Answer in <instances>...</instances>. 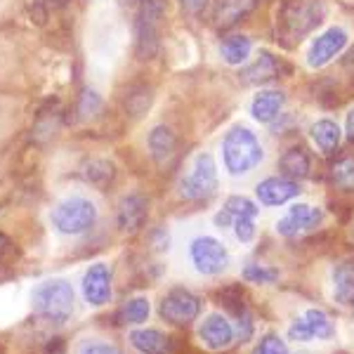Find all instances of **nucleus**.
<instances>
[{
  "instance_id": "nucleus-1",
  "label": "nucleus",
  "mask_w": 354,
  "mask_h": 354,
  "mask_svg": "<svg viewBox=\"0 0 354 354\" xmlns=\"http://www.w3.org/2000/svg\"><path fill=\"white\" fill-rule=\"evenodd\" d=\"M328 15L326 0H288L277 17V33L281 43L298 45L307 33L322 24Z\"/></svg>"
},
{
  "instance_id": "nucleus-2",
  "label": "nucleus",
  "mask_w": 354,
  "mask_h": 354,
  "mask_svg": "<svg viewBox=\"0 0 354 354\" xmlns=\"http://www.w3.org/2000/svg\"><path fill=\"white\" fill-rule=\"evenodd\" d=\"M262 145L253 130L243 125H234L222 140V161L230 175H245L253 168H258L262 161Z\"/></svg>"
},
{
  "instance_id": "nucleus-3",
  "label": "nucleus",
  "mask_w": 354,
  "mask_h": 354,
  "mask_svg": "<svg viewBox=\"0 0 354 354\" xmlns=\"http://www.w3.org/2000/svg\"><path fill=\"white\" fill-rule=\"evenodd\" d=\"M135 19V45L140 59H153L161 48V19L165 12L163 0H137Z\"/></svg>"
},
{
  "instance_id": "nucleus-4",
  "label": "nucleus",
  "mask_w": 354,
  "mask_h": 354,
  "mask_svg": "<svg viewBox=\"0 0 354 354\" xmlns=\"http://www.w3.org/2000/svg\"><path fill=\"white\" fill-rule=\"evenodd\" d=\"M33 310L53 324H64L73 312V288L64 279H50L33 290Z\"/></svg>"
},
{
  "instance_id": "nucleus-5",
  "label": "nucleus",
  "mask_w": 354,
  "mask_h": 354,
  "mask_svg": "<svg viewBox=\"0 0 354 354\" xmlns=\"http://www.w3.org/2000/svg\"><path fill=\"white\" fill-rule=\"evenodd\" d=\"M218 192V165L210 153H198L189 173L180 180V196L185 201H208Z\"/></svg>"
},
{
  "instance_id": "nucleus-6",
  "label": "nucleus",
  "mask_w": 354,
  "mask_h": 354,
  "mask_svg": "<svg viewBox=\"0 0 354 354\" xmlns=\"http://www.w3.org/2000/svg\"><path fill=\"white\" fill-rule=\"evenodd\" d=\"M97 222V208L93 201L83 196H71L64 198L62 203L55 205L53 210V225L57 232L66 234V236H78L93 230Z\"/></svg>"
},
{
  "instance_id": "nucleus-7",
  "label": "nucleus",
  "mask_w": 354,
  "mask_h": 354,
  "mask_svg": "<svg viewBox=\"0 0 354 354\" xmlns=\"http://www.w3.org/2000/svg\"><path fill=\"white\" fill-rule=\"evenodd\" d=\"M189 255L194 262V270L205 277L222 274L230 265V253L218 239L213 236H196L189 245Z\"/></svg>"
},
{
  "instance_id": "nucleus-8",
  "label": "nucleus",
  "mask_w": 354,
  "mask_h": 354,
  "mask_svg": "<svg viewBox=\"0 0 354 354\" xmlns=\"http://www.w3.org/2000/svg\"><path fill=\"white\" fill-rule=\"evenodd\" d=\"M198 312H201V300L187 288H173L158 305V314L175 326L192 324L198 317Z\"/></svg>"
},
{
  "instance_id": "nucleus-9",
  "label": "nucleus",
  "mask_w": 354,
  "mask_h": 354,
  "mask_svg": "<svg viewBox=\"0 0 354 354\" xmlns=\"http://www.w3.org/2000/svg\"><path fill=\"white\" fill-rule=\"evenodd\" d=\"M350 43V36H347L345 28L340 26H330L322 36H317L310 45V53H307V64L312 68H322L326 66L333 57H338L342 50Z\"/></svg>"
},
{
  "instance_id": "nucleus-10",
  "label": "nucleus",
  "mask_w": 354,
  "mask_h": 354,
  "mask_svg": "<svg viewBox=\"0 0 354 354\" xmlns=\"http://www.w3.org/2000/svg\"><path fill=\"white\" fill-rule=\"evenodd\" d=\"M324 220V210L314 208L310 203H295L288 208V213L283 215L281 220L277 222V232L281 236H298V234H305L319 227Z\"/></svg>"
},
{
  "instance_id": "nucleus-11",
  "label": "nucleus",
  "mask_w": 354,
  "mask_h": 354,
  "mask_svg": "<svg viewBox=\"0 0 354 354\" xmlns=\"http://www.w3.org/2000/svg\"><path fill=\"white\" fill-rule=\"evenodd\" d=\"M198 338H201L203 345L213 352L227 350L234 342V326L222 314H208V317L203 319L201 328H198Z\"/></svg>"
},
{
  "instance_id": "nucleus-12",
  "label": "nucleus",
  "mask_w": 354,
  "mask_h": 354,
  "mask_svg": "<svg viewBox=\"0 0 354 354\" xmlns=\"http://www.w3.org/2000/svg\"><path fill=\"white\" fill-rule=\"evenodd\" d=\"M83 295L90 305L100 307L104 302H109L111 298V274L109 267L97 262V265L90 267L83 277Z\"/></svg>"
},
{
  "instance_id": "nucleus-13",
  "label": "nucleus",
  "mask_w": 354,
  "mask_h": 354,
  "mask_svg": "<svg viewBox=\"0 0 354 354\" xmlns=\"http://www.w3.org/2000/svg\"><path fill=\"white\" fill-rule=\"evenodd\" d=\"M258 201L262 205H281L300 194V185L288 177H267L255 187Z\"/></svg>"
},
{
  "instance_id": "nucleus-14",
  "label": "nucleus",
  "mask_w": 354,
  "mask_h": 354,
  "mask_svg": "<svg viewBox=\"0 0 354 354\" xmlns=\"http://www.w3.org/2000/svg\"><path fill=\"white\" fill-rule=\"evenodd\" d=\"M260 0H218L213 8V24L218 28H232L258 8Z\"/></svg>"
},
{
  "instance_id": "nucleus-15",
  "label": "nucleus",
  "mask_w": 354,
  "mask_h": 354,
  "mask_svg": "<svg viewBox=\"0 0 354 354\" xmlns=\"http://www.w3.org/2000/svg\"><path fill=\"white\" fill-rule=\"evenodd\" d=\"M281 71H283L281 59H277L272 53H260L253 64L241 68V76L239 78H241L245 85H265L281 76Z\"/></svg>"
},
{
  "instance_id": "nucleus-16",
  "label": "nucleus",
  "mask_w": 354,
  "mask_h": 354,
  "mask_svg": "<svg viewBox=\"0 0 354 354\" xmlns=\"http://www.w3.org/2000/svg\"><path fill=\"white\" fill-rule=\"evenodd\" d=\"M147 213H149V201L142 194H130L118 203V227L123 232L133 234L145 225Z\"/></svg>"
},
{
  "instance_id": "nucleus-17",
  "label": "nucleus",
  "mask_w": 354,
  "mask_h": 354,
  "mask_svg": "<svg viewBox=\"0 0 354 354\" xmlns=\"http://www.w3.org/2000/svg\"><path fill=\"white\" fill-rule=\"evenodd\" d=\"M283 104H286V95L279 90H265L250 102V113L258 123H272L281 116Z\"/></svg>"
},
{
  "instance_id": "nucleus-18",
  "label": "nucleus",
  "mask_w": 354,
  "mask_h": 354,
  "mask_svg": "<svg viewBox=\"0 0 354 354\" xmlns=\"http://www.w3.org/2000/svg\"><path fill=\"white\" fill-rule=\"evenodd\" d=\"M149 151H151V158L158 165L173 161V156L177 151V137L168 125H156L149 133Z\"/></svg>"
},
{
  "instance_id": "nucleus-19",
  "label": "nucleus",
  "mask_w": 354,
  "mask_h": 354,
  "mask_svg": "<svg viewBox=\"0 0 354 354\" xmlns=\"http://www.w3.org/2000/svg\"><path fill=\"white\" fill-rule=\"evenodd\" d=\"M130 342H133L135 350L142 354H170L173 350V342L165 333L156 328H140L130 333Z\"/></svg>"
},
{
  "instance_id": "nucleus-20",
  "label": "nucleus",
  "mask_w": 354,
  "mask_h": 354,
  "mask_svg": "<svg viewBox=\"0 0 354 354\" xmlns=\"http://www.w3.org/2000/svg\"><path fill=\"white\" fill-rule=\"evenodd\" d=\"M333 298L340 305H354V260H342L333 267Z\"/></svg>"
},
{
  "instance_id": "nucleus-21",
  "label": "nucleus",
  "mask_w": 354,
  "mask_h": 354,
  "mask_svg": "<svg viewBox=\"0 0 354 354\" xmlns=\"http://www.w3.org/2000/svg\"><path fill=\"white\" fill-rule=\"evenodd\" d=\"M279 168H281L283 177L298 182L302 177L310 175V168H312L310 153L302 149V147H290V149L281 156V161H279Z\"/></svg>"
},
{
  "instance_id": "nucleus-22",
  "label": "nucleus",
  "mask_w": 354,
  "mask_h": 354,
  "mask_svg": "<svg viewBox=\"0 0 354 354\" xmlns=\"http://www.w3.org/2000/svg\"><path fill=\"white\" fill-rule=\"evenodd\" d=\"M310 135L314 140V145L322 149V153H326V156H330V153L338 151L340 147V128L338 123L328 121V118H324V121H317L310 128Z\"/></svg>"
},
{
  "instance_id": "nucleus-23",
  "label": "nucleus",
  "mask_w": 354,
  "mask_h": 354,
  "mask_svg": "<svg viewBox=\"0 0 354 354\" xmlns=\"http://www.w3.org/2000/svg\"><path fill=\"white\" fill-rule=\"evenodd\" d=\"M250 38L245 36H227L225 41L220 45V53H222V59L227 62L230 66H239L248 59L250 55Z\"/></svg>"
},
{
  "instance_id": "nucleus-24",
  "label": "nucleus",
  "mask_w": 354,
  "mask_h": 354,
  "mask_svg": "<svg viewBox=\"0 0 354 354\" xmlns=\"http://www.w3.org/2000/svg\"><path fill=\"white\" fill-rule=\"evenodd\" d=\"M81 173H83L85 182H90V185H95V187H104V185H109V182L113 180L116 170H113L111 161H104V158H93V161L83 163Z\"/></svg>"
},
{
  "instance_id": "nucleus-25",
  "label": "nucleus",
  "mask_w": 354,
  "mask_h": 354,
  "mask_svg": "<svg viewBox=\"0 0 354 354\" xmlns=\"http://www.w3.org/2000/svg\"><path fill=\"white\" fill-rule=\"evenodd\" d=\"M330 180L342 192H354V156H342L330 168Z\"/></svg>"
},
{
  "instance_id": "nucleus-26",
  "label": "nucleus",
  "mask_w": 354,
  "mask_h": 354,
  "mask_svg": "<svg viewBox=\"0 0 354 354\" xmlns=\"http://www.w3.org/2000/svg\"><path fill=\"white\" fill-rule=\"evenodd\" d=\"M305 322L307 326H310L312 335L317 340H328L333 338L335 328H333V322L328 319V314L324 310H307L305 312Z\"/></svg>"
},
{
  "instance_id": "nucleus-27",
  "label": "nucleus",
  "mask_w": 354,
  "mask_h": 354,
  "mask_svg": "<svg viewBox=\"0 0 354 354\" xmlns=\"http://www.w3.org/2000/svg\"><path fill=\"white\" fill-rule=\"evenodd\" d=\"M149 300L147 298H133L128 305L118 312V324H142L149 317Z\"/></svg>"
},
{
  "instance_id": "nucleus-28",
  "label": "nucleus",
  "mask_w": 354,
  "mask_h": 354,
  "mask_svg": "<svg viewBox=\"0 0 354 354\" xmlns=\"http://www.w3.org/2000/svg\"><path fill=\"white\" fill-rule=\"evenodd\" d=\"M149 106H151V90L147 88V85L130 90L128 97H125V109H128L130 116H135V118L142 116Z\"/></svg>"
},
{
  "instance_id": "nucleus-29",
  "label": "nucleus",
  "mask_w": 354,
  "mask_h": 354,
  "mask_svg": "<svg viewBox=\"0 0 354 354\" xmlns=\"http://www.w3.org/2000/svg\"><path fill=\"white\" fill-rule=\"evenodd\" d=\"M243 279L248 283H260V286H265V283H274L279 279V272L277 270H267L265 265H258V262H248L243 270Z\"/></svg>"
},
{
  "instance_id": "nucleus-30",
  "label": "nucleus",
  "mask_w": 354,
  "mask_h": 354,
  "mask_svg": "<svg viewBox=\"0 0 354 354\" xmlns=\"http://www.w3.org/2000/svg\"><path fill=\"white\" fill-rule=\"evenodd\" d=\"M225 210L232 218H239V215H250V218H255V215H258V205L245 196H230L225 203Z\"/></svg>"
},
{
  "instance_id": "nucleus-31",
  "label": "nucleus",
  "mask_w": 354,
  "mask_h": 354,
  "mask_svg": "<svg viewBox=\"0 0 354 354\" xmlns=\"http://www.w3.org/2000/svg\"><path fill=\"white\" fill-rule=\"evenodd\" d=\"M232 227H234V234H236V239L241 243L253 241V236H255V218H250V215H239V218H234Z\"/></svg>"
},
{
  "instance_id": "nucleus-32",
  "label": "nucleus",
  "mask_w": 354,
  "mask_h": 354,
  "mask_svg": "<svg viewBox=\"0 0 354 354\" xmlns=\"http://www.w3.org/2000/svg\"><path fill=\"white\" fill-rule=\"evenodd\" d=\"M253 354H288V347H286V342L279 338V335L267 333L265 338L255 345Z\"/></svg>"
},
{
  "instance_id": "nucleus-33",
  "label": "nucleus",
  "mask_w": 354,
  "mask_h": 354,
  "mask_svg": "<svg viewBox=\"0 0 354 354\" xmlns=\"http://www.w3.org/2000/svg\"><path fill=\"white\" fill-rule=\"evenodd\" d=\"M100 106H102L100 95H97L95 90H83L81 102H78V113H81V118L95 116V113L100 111Z\"/></svg>"
},
{
  "instance_id": "nucleus-34",
  "label": "nucleus",
  "mask_w": 354,
  "mask_h": 354,
  "mask_svg": "<svg viewBox=\"0 0 354 354\" xmlns=\"http://www.w3.org/2000/svg\"><path fill=\"white\" fill-rule=\"evenodd\" d=\"M288 338H290V340H295V342H307V340H312V338H314L310 326H307V322H305V317L295 319V322L290 324Z\"/></svg>"
},
{
  "instance_id": "nucleus-35",
  "label": "nucleus",
  "mask_w": 354,
  "mask_h": 354,
  "mask_svg": "<svg viewBox=\"0 0 354 354\" xmlns=\"http://www.w3.org/2000/svg\"><path fill=\"white\" fill-rule=\"evenodd\" d=\"M234 333L239 335V340L241 342L250 340V335H253V317L248 314V310L236 314V330H234Z\"/></svg>"
},
{
  "instance_id": "nucleus-36",
  "label": "nucleus",
  "mask_w": 354,
  "mask_h": 354,
  "mask_svg": "<svg viewBox=\"0 0 354 354\" xmlns=\"http://www.w3.org/2000/svg\"><path fill=\"white\" fill-rule=\"evenodd\" d=\"M81 354H121V350L109 342H90V345H83Z\"/></svg>"
},
{
  "instance_id": "nucleus-37",
  "label": "nucleus",
  "mask_w": 354,
  "mask_h": 354,
  "mask_svg": "<svg viewBox=\"0 0 354 354\" xmlns=\"http://www.w3.org/2000/svg\"><path fill=\"white\" fill-rule=\"evenodd\" d=\"M210 0H180V5L187 10L189 15H198V12H203V8L208 5Z\"/></svg>"
},
{
  "instance_id": "nucleus-38",
  "label": "nucleus",
  "mask_w": 354,
  "mask_h": 354,
  "mask_svg": "<svg viewBox=\"0 0 354 354\" xmlns=\"http://www.w3.org/2000/svg\"><path fill=\"white\" fill-rule=\"evenodd\" d=\"M10 253H12V241H10V239L5 236L3 232H0V265H3V262L10 258Z\"/></svg>"
},
{
  "instance_id": "nucleus-39",
  "label": "nucleus",
  "mask_w": 354,
  "mask_h": 354,
  "mask_svg": "<svg viewBox=\"0 0 354 354\" xmlns=\"http://www.w3.org/2000/svg\"><path fill=\"white\" fill-rule=\"evenodd\" d=\"M345 128H347V137H350V140L354 142V109H350V113H347Z\"/></svg>"
},
{
  "instance_id": "nucleus-40",
  "label": "nucleus",
  "mask_w": 354,
  "mask_h": 354,
  "mask_svg": "<svg viewBox=\"0 0 354 354\" xmlns=\"http://www.w3.org/2000/svg\"><path fill=\"white\" fill-rule=\"evenodd\" d=\"M345 68H347V71H350L352 76H354V50H352L350 55L345 57Z\"/></svg>"
},
{
  "instance_id": "nucleus-41",
  "label": "nucleus",
  "mask_w": 354,
  "mask_h": 354,
  "mask_svg": "<svg viewBox=\"0 0 354 354\" xmlns=\"http://www.w3.org/2000/svg\"><path fill=\"white\" fill-rule=\"evenodd\" d=\"M298 354H307V352H298Z\"/></svg>"
}]
</instances>
